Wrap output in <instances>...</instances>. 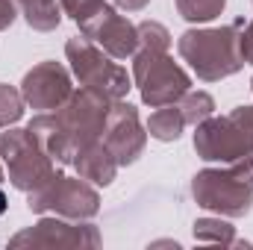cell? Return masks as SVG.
Masks as SVG:
<instances>
[{"mask_svg": "<svg viewBox=\"0 0 253 250\" xmlns=\"http://www.w3.org/2000/svg\"><path fill=\"white\" fill-rule=\"evenodd\" d=\"M65 56L71 62V71L77 74L83 88H91L97 94H103L106 100H121L129 91V74L124 65L112 62V56L97 47L91 39L85 36H74L65 44Z\"/></svg>", "mask_w": 253, "mask_h": 250, "instance_id": "4", "label": "cell"}, {"mask_svg": "<svg viewBox=\"0 0 253 250\" xmlns=\"http://www.w3.org/2000/svg\"><path fill=\"white\" fill-rule=\"evenodd\" d=\"M100 236L91 224H68L62 218H44L33 230L18 233L9 245L24 248V245H97Z\"/></svg>", "mask_w": 253, "mask_h": 250, "instance_id": "12", "label": "cell"}, {"mask_svg": "<svg viewBox=\"0 0 253 250\" xmlns=\"http://www.w3.org/2000/svg\"><path fill=\"white\" fill-rule=\"evenodd\" d=\"M132 77L138 83L141 100L153 109L177 103L191 88L189 74L168 56V50H147L138 47L132 53Z\"/></svg>", "mask_w": 253, "mask_h": 250, "instance_id": "5", "label": "cell"}, {"mask_svg": "<svg viewBox=\"0 0 253 250\" xmlns=\"http://www.w3.org/2000/svg\"><path fill=\"white\" fill-rule=\"evenodd\" d=\"M186 118L180 112L177 103H168V106H159L150 118H147V132L156 138V141H177L186 129Z\"/></svg>", "mask_w": 253, "mask_h": 250, "instance_id": "14", "label": "cell"}, {"mask_svg": "<svg viewBox=\"0 0 253 250\" xmlns=\"http://www.w3.org/2000/svg\"><path fill=\"white\" fill-rule=\"evenodd\" d=\"M74 168H77V174H80L83 180H88L91 186H109V183L115 180V174H118V162H115V156L106 150L103 141H94V144L83 147V150L77 153V159H74Z\"/></svg>", "mask_w": 253, "mask_h": 250, "instance_id": "13", "label": "cell"}, {"mask_svg": "<svg viewBox=\"0 0 253 250\" xmlns=\"http://www.w3.org/2000/svg\"><path fill=\"white\" fill-rule=\"evenodd\" d=\"M30 209L44 215V212H56L59 218L71 221H85L91 215H97L100 209V194L91 188L88 180L83 177H65L53 174L47 183L30 191Z\"/></svg>", "mask_w": 253, "mask_h": 250, "instance_id": "6", "label": "cell"}, {"mask_svg": "<svg viewBox=\"0 0 253 250\" xmlns=\"http://www.w3.org/2000/svg\"><path fill=\"white\" fill-rule=\"evenodd\" d=\"M0 156L9 168L12 186L21 191H33L56 174L53 159L42 150L30 129H6L0 135Z\"/></svg>", "mask_w": 253, "mask_h": 250, "instance_id": "7", "label": "cell"}, {"mask_svg": "<svg viewBox=\"0 0 253 250\" xmlns=\"http://www.w3.org/2000/svg\"><path fill=\"white\" fill-rule=\"evenodd\" d=\"M83 36L91 39L97 47H103L112 59H126L138 50V30L124 15H118L112 6H100L88 21L80 24Z\"/></svg>", "mask_w": 253, "mask_h": 250, "instance_id": "10", "label": "cell"}, {"mask_svg": "<svg viewBox=\"0 0 253 250\" xmlns=\"http://www.w3.org/2000/svg\"><path fill=\"white\" fill-rule=\"evenodd\" d=\"M251 88H253V80H251Z\"/></svg>", "mask_w": 253, "mask_h": 250, "instance_id": "27", "label": "cell"}, {"mask_svg": "<svg viewBox=\"0 0 253 250\" xmlns=\"http://www.w3.org/2000/svg\"><path fill=\"white\" fill-rule=\"evenodd\" d=\"M224 6H227V0H177V12L191 24L215 21L224 12Z\"/></svg>", "mask_w": 253, "mask_h": 250, "instance_id": "18", "label": "cell"}, {"mask_svg": "<svg viewBox=\"0 0 253 250\" xmlns=\"http://www.w3.org/2000/svg\"><path fill=\"white\" fill-rule=\"evenodd\" d=\"M71 77L59 62H42L33 71H27L24 83H21V94L24 100L39 109V112H56L65 100L71 97Z\"/></svg>", "mask_w": 253, "mask_h": 250, "instance_id": "11", "label": "cell"}, {"mask_svg": "<svg viewBox=\"0 0 253 250\" xmlns=\"http://www.w3.org/2000/svg\"><path fill=\"white\" fill-rule=\"evenodd\" d=\"M0 180H3V168H0Z\"/></svg>", "mask_w": 253, "mask_h": 250, "instance_id": "26", "label": "cell"}, {"mask_svg": "<svg viewBox=\"0 0 253 250\" xmlns=\"http://www.w3.org/2000/svg\"><path fill=\"white\" fill-rule=\"evenodd\" d=\"M147 3H150V0H115V6H121L126 12H141Z\"/></svg>", "mask_w": 253, "mask_h": 250, "instance_id": "24", "label": "cell"}, {"mask_svg": "<svg viewBox=\"0 0 253 250\" xmlns=\"http://www.w3.org/2000/svg\"><path fill=\"white\" fill-rule=\"evenodd\" d=\"M24 94L21 91H15L12 85H6V83H0V126H12L21 121V115H24Z\"/></svg>", "mask_w": 253, "mask_h": 250, "instance_id": "19", "label": "cell"}, {"mask_svg": "<svg viewBox=\"0 0 253 250\" xmlns=\"http://www.w3.org/2000/svg\"><path fill=\"white\" fill-rule=\"evenodd\" d=\"M194 150L206 162L233 165L253 153V106H236L227 115H209L194 132Z\"/></svg>", "mask_w": 253, "mask_h": 250, "instance_id": "3", "label": "cell"}, {"mask_svg": "<svg viewBox=\"0 0 253 250\" xmlns=\"http://www.w3.org/2000/svg\"><path fill=\"white\" fill-rule=\"evenodd\" d=\"M109 103L112 100H106L103 94H97L91 88H80V91H71V97L56 109V118L65 126L77 153L83 147L100 141L103 126H106V115H109Z\"/></svg>", "mask_w": 253, "mask_h": 250, "instance_id": "8", "label": "cell"}, {"mask_svg": "<svg viewBox=\"0 0 253 250\" xmlns=\"http://www.w3.org/2000/svg\"><path fill=\"white\" fill-rule=\"evenodd\" d=\"M194 239L203 245H236V230L221 218H200L194 221Z\"/></svg>", "mask_w": 253, "mask_h": 250, "instance_id": "17", "label": "cell"}, {"mask_svg": "<svg viewBox=\"0 0 253 250\" xmlns=\"http://www.w3.org/2000/svg\"><path fill=\"white\" fill-rule=\"evenodd\" d=\"M65 9V15H71L77 24H83V21H88L100 6H103V0H59Z\"/></svg>", "mask_w": 253, "mask_h": 250, "instance_id": "21", "label": "cell"}, {"mask_svg": "<svg viewBox=\"0 0 253 250\" xmlns=\"http://www.w3.org/2000/svg\"><path fill=\"white\" fill-rule=\"evenodd\" d=\"M27 24L39 33H50L59 27V6L56 0H18Z\"/></svg>", "mask_w": 253, "mask_h": 250, "instance_id": "15", "label": "cell"}, {"mask_svg": "<svg viewBox=\"0 0 253 250\" xmlns=\"http://www.w3.org/2000/svg\"><path fill=\"white\" fill-rule=\"evenodd\" d=\"M135 30H138V47H147V50H168L171 47V33L162 24L141 21Z\"/></svg>", "mask_w": 253, "mask_h": 250, "instance_id": "20", "label": "cell"}, {"mask_svg": "<svg viewBox=\"0 0 253 250\" xmlns=\"http://www.w3.org/2000/svg\"><path fill=\"white\" fill-rule=\"evenodd\" d=\"M100 141H103L106 150L115 156L118 168H121V165H132V162L141 156L144 141H147V132H144V126L138 121L135 106H129L124 100H112Z\"/></svg>", "mask_w": 253, "mask_h": 250, "instance_id": "9", "label": "cell"}, {"mask_svg": "<svg viewBox=\"0 0 253 250\" xmlns=\"http://www.w3.org/2000/svg\"><path fill=\"white\" fill-rule=\"evenodd\" d=\"M245 27V21H236L230 27H212V30H189L180 36L177 50L180 56L191 65V71L197 74V80L203 83H215L224 80L236 71H242V47H239V30Z\"/></svg>", "mask_w": 253, "mask_h": 250, "instance_id": "1", "label": "cell"}, {"mask_svg": "<svg viewBox=\"0 0 253 250\" xmlns=\"http://www.w3.org/2000/svg\"><path fill=\"white\" fill-rule=\"evenodd\" d=\"M239 47H242V59L253 65V21L245 24V33L239 36Z\"/></svg>", "mask_w": 253, "mask_h": 250, "instance_id": "22", "label": "cell"}, {"mask_svg": "<svg viewBox=\"0 0 253 250\" xmlns=\"http://www.w3.org/2000/svg\"><path fill=\"white\" fill-rule=\"evenodd\" d=\"M194 200L227 218H242L253 209V153L227 165L200 171L191 180Z\"/></svg>", "mask_w": 253, "mask_h": 250, "instance_id": "2", "label": "cell"}, {"mask_svg": "<svg viewBox=\"0 0 253 250\" xmlns=\"http://www.w3.org/2000/svg\"><path fill=\"white\" fill-rule=\"evenodd\" d=\"M6 209H9V200H6V191H3V188H0V215H3V212H6Z\"/></svg>", "mask_w": 253, "mask_h": 250, "instance_id": "25", "label": "cell"}, {"mask_svg": "<svg viewBox=\"0 0 253 250\" xmlns=\"http://www.w3.org/2000/svg\"><path fill=\"white\" fill-rule=\"evenodd\" d=\"M177 106H180V112H183V118H186V124H203L209 115H215V100H212V94L209 91H186L180 100H177Z\"/></svg>", "mask_w": 253, "mask_h": 250, "instance_id": "16", "label": "cell"}, {"mask_svg": "<svg viewBox=\"0 0 253 250\" xmlns=\"http://www.w3.org/2000/svg\"><path fill=\"white\" fill-rule=\"evenodd\" d=\"M12 21H15V3L12 0H0V33L6 27H12Z\"/></svg>", "mask_w": 253, "mask_h": 250, "instance_id": "23", "label": "cell"}]
</instances>
